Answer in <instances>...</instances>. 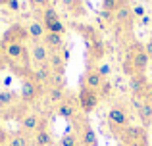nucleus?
<instances>
[{
    "instance_id": "nucleus-20",
    "label": "nucleus",
    "mask_w": 152,
    "mask_h": 146,
    "mask_svg": "<svg viewBox=\"0 0 152 146\" xmlns=\"http://www.w3.org/2000/svg\"><path fill=\"white\" fill-rule=\"evenodd\" d=\"M31 77L37 83H41L42 86H48L52 77H54V73H52L48 64H41V65H33V75H31Z\"/></svg>"
},
{
    "instance_id": "nucleus-18",
    "label": "nucleus",
    "mask_w": 152,
    "mask_h": 146,
    "mask_svg": "<svg viewBox=\"0 0 152 146\" xmlns=\"http://www.w3.org/2000/svg\"><path fill=\"white\" fill-rule=\"evenodd\" d=\"M29 52H31V64L35 62V65H41V64H46V62H48L50 50L46 48L42 42H31Z\"/></svg>"
},
{
    "instance_id": "nucleus-25",
    "label": "nucleus",
    "mask_w": 152,
    "mask_h": 146,
    "mask_svg": "<svg viewBox=\"0 0 152 146\" xmlns=\"http://www.w3.org/2000/svg\"><path fill=\"white\" fill-rule=\"evenodd\" d=\"M27 31H29V41L31 42H42V38L46 35V31H45L41 21H31L27 25Z\"/></svg>"
},
{
    "instance_id": "nucleus-28",
    "label": "nucleus",
    "mask_w": 152,
    "mask_h": 146,
    "mask_svg": "<svg viewBox=\"0 0 152 146\" xmlns=\"http://www.w3.org/2000/svg\"><path fill=\"white\" fill-rule=\"evenodd\" d=\"M10 73L14 75V77H18V79H27V77H31L33 75V68H25V65H19V64H15V62H12L10 60Z\"/></svg>"
},
{
    "instance_id": "nucleus-2",
    "label": "nucleus",
    "mask_w": 152,
    "mask_h": 146,
    "mask_svg": "<svg viewBox=\"0 0 152 146\" xmlns=\"http://www.w3.org/2000/svg\"><path fill=\"white\" fill-rule=\"evenodd\" d=\"M150 64V58L145 50V44L139 41H133L125 46V58L121 62V71L127 77H133L135 73H145Z\"/></svg>"
},
{
    "instance_id": "nucleus-43",
    "label": "nucleus",
    "mask_w": 152,
    "mask_h": 146,
    "mask_svg": "<svg viewBox=\"0 0 152 146\" xmlns=\"http://www.w3.org/2000/svg\"><path fill=\"white\" fill-rule=\"evenodd\" d=\"M6 146H8V144H6Z\"/></svg>"
},
{
    "instance_id": "nucleus-11",
    "label": "nucleus",
    "mask_w": 152,
    "mask_h": 146,
    "mask_svg": "<svg viewBox=\"0 0 152 146\" xmlns=\"http://www.w3.org/2000/svg\"><path fill=\"white\" fill-rule=\"evenodd\" d=\"M131 106L135 108L137 117L141 119V127L148 129L152 125V106L145 100V98H133V100H131Z\"/></svg>"
},
{
    "instance_id": "nucleus-16",
    "label": "nucleus",
    "mask_w": 152,
    "mask_h": 146,
    "mask_svg": "<svg viewBox=\"0 0 152 146\" xmlns=\"http://www.w3.org/2000/svg\"><path fill=\"white\" fill-rule=\"evenodd\" d=\"M29 108H31L29 104H25V102L19 100L18 104H14L12 108L2 110V121H21L23 117L31 112Z\"/></svg>"
},
{
    "instance_id": "nucleus-3",
    "label": "nucleus",
    "mask_w": 152,
    "mask_h": 146,
    "mask_svg": "<svg viewBox=\"0 0 152 146\" xmlns=\"http://www.w3.org/2000/svg\"><path fill=\"white\" fill-rule=\"evenodd\" d=\"M46 86H42L41 83H37L33 77H27L21 81V89H19V100L25 102V104L33 106L37 104L41 98H45Z\"/></svg>"
},
{
    "instance_id": "nucleus-5",
    "label": "nucleus",
    "mask_w": 152,
    "mask_h": 146,
    "mask_svg": "<svg viewBox=\"0 0 152 146\" xmlns=\"http://www.w3.org/2000/svg\"><path fill=\"white\" fill-rule=\"evenodd\" d=\"M118 140L119 146H150L148 131L145 127H137V125H131L129 129H125Z\"/></svg>"
},
{
    "instance_id": "nucleus-23",
    "label": "nucleus",
    "mask_w": 152,
    "mask_h": 146,
    "mask_svg": "<svg viewBox=\"0 0 152 146\" xmlns=\"http://www.w3.org/2000/svg\"><path fill=\"white\" fill-rule=\"evenodd\" d=\"M62 8L71 14L73 17H79V15H85V2L83 0H60Z\"/></svg>"
},
{
    "instance_id": "nucleus-31",
    "label": "nucleus",
    "mask_w": 152,
    "mask_h": 146,
    "mask_svg": "<svg viewBox=\"0 0 152 146\" xmlns=\"http://www.w3.org/2000/svg\"><path fill=\"white\" fill-rule=\"evenodd\" d=\"M27 2H29V6H31V10L33 12H42L45 10V8H48V6H52L50 4V0H27Z\"/></svg>"
},
{
    "instance_id": "nucleus-39",
    "label": "nucleus",
    "mask_w": 152,
    "mask_h": 146,
    "mask_svg": "<svg viewBox=\"0 0 152 146\" xmlns=\"http://www.w3.org/2000/svg\"><path fill=\"white\" fill-rule=\"evenodd\" d=\"M145 100H146V102H148V104L152 106V83H150L148 90H146V94H145Z\"/></svg>"
},
{
    "instance_id": "nucleus-41",
    "label": "nucleus",
    "mask_w": 152,
    "mask_h": 146,
    "mask_svg": "<svg viewBox=\"0 0 152 146\" xmlns=\"http://www.w3.org/2000/svg\"><path fill=\"white\" fill-rule=\"evenodd\" d=\"M8 2H10V0H0V6H6Z\"/></svg>"
},
{
    "instance_id": "nucleus-38",
    "label": "nucleus",
    "mask_w": 152,
    "mask_h": 146,
    "mask_svg": "<svg viewBox=\"0 0 152 146\" xmlns=\"http://www.w3.org/2000/svg\"><path fill=\"white\" fill-rule=\"evenodd\" d=\"M145 50H146V54H148V58L152 60V37L145 42Z\"/></svg>"
},
{
    "instance_id": "nucleus-32",
    "label": "nucleus",
    "mask_w": 152,
    "mask_h": 146,
    "mask_svg": "<svg viewBox=\"0 0 152 146\" xmlns=\"http://www.w3.org/2000/svg\"><path fill=\"white\" fill-rule=\"evenodd\" d=\"M48 86H54V89H66V86H67V79H66V75H54ZM48 86H46V89H48Z\"/></svg>"
},
{
    "instance_id": "nucleus-9",
    "label": "nucleus",
    "mask_w": 152,
    "mask_h": 146,
    "mask_svg": "<svg viewBox=\"0 0 152 146\" xmlns=\"http://www.w3.org/2000/svg\"><path fill=\"white\" fill-rule=\"evenodd\" d=\"M114 25L118 27L119 31H123V33H133L135 15H133V10H131L129 4L121 6V8H119V10L114 14Z\"/></svg>"
},
{
    "instance_id": "nucleus-19",
    "label": "nucleus",
    "mask_w": 152,
    "mask_h": 146,
    "mask_svg": "<svg viewBox=\"0 0 152 146\" xmlns=\"http://www.w3.org/2000/svg\"><path fill=\"white\" fill-rule=\"evenodd\" d=\"M66 98H67L66 89H54V86H48L46 92H45V104L50 106V108H58Z\"/></svg>"
},
{
    "instance_id": "nucleus-15",
    "label": "nucleus",
    "mask_w": 152,
    "mask_h": 146,
    "mask_svg": "<svg viewBox=\"0 0 152 146\" xmlns=\"http://www.w3.org/2000/svg\"><path fill=\"white\" fill-rule=\"evenodd\" d=\"M71 29H73L75 33L81 35V37L85 38V42H94V41H100V38H102L100 31H98L94 25H91V23L73 21V23H71Z\"/></svg>"
},
{
    "instance_id": "nucleus-17",
    "label": "nucleus",
    "mask_w": 152,
    "mask_h": 146,
    "mask_svg": "<svg viewBox=\"0 0 152 146\" xmlns=\"http://www.w3.org/2000/svg\"><path fill=\"white\" fill-rule=\"evenodd\" d=\"M58 115L62 117V119H67V121H71L75 115H77V112H79V104H77V96H67L66 100L62 102V104L58 106Z\"/></svg>"
},
{
    "instance_id": "nucleus-1",
    "label": "nucleus",
    "mask_w": 152,
    "mask_h": 146,
    "mask_svg": "<svg viewBox=\"0 0 152 146\" xmlns=\"http://www.w3.org/2000/svg\"><path fill=\"white\" fill-rule=\"evenodd\" d=\"M106 123H108V129H110L112 135H114L115 139H119L121 133L133 125L131 104H127V102H123V100L112 102L106 110Z\"/></svg>"
},
{
    "instance_id": "nucleus-26",
    "label": "nucleus",
    "mask_w": 152,
    "mask_h": 146,
    "mask_svg": "<svg viewBox=\"0 0 152 146\" xmlns=\"http://www.w3.org/2000/svg\"><path fill=\"white\" fill-rule=\"evenodd\" d=\"M19 102V92L15 90H0V110H8Z\"/></svg>"
},
{
    "instance_id": "nucleus-4",
    "label": "nucleus",
    "mask_w": 152,
    "mask_h": 146,
    "mask_svg": "<svg viewBox=\"0 0 152 146\" xmlns=\"http://www.w3.org/2000/svg\"><path fill=\"white\" fill-rule=\"evenodd\" d=\"M77 104H79V112L83 113V115H89V113H93L94 110L98 108V104H100V96H98L96 90L89 89V86H79L77 90Z\"/></svg>"
},
{
    "instance_id": "nucleus-36",
    "label": "nucleus",
    "mask_w": 152,
    "mask_h": 146,
    "mask_svg": "<svg viewBox=\"0 0 152 146\" xmlns=\"http://www.w3.org/2000/svg\"><path fill=\"white\" fill-rule=\"evenodd\" d=\"M8 137H10V133L0 125V146H6L8 144Z\"/></svg>"
},
{
    "instance_id": "nucleus-10",
    "label": "nucleus",
    "mask_w": 152,
    "mask_h": 146,
    "mask_svg": "<svg viewBox=\"0 0 152 146\" xmlns=\"http://www.w3.org/2000/svg\"><path fill=\"white\" fill-rule=\"evenodd\" d=\"M6 52L12 62H15L19 65H25V68H33L31 65V52L27 44H8Z\"/></svg>"
},
{
    "instance_id": "nucleus-13",
    "label": "nucleus",
    "mask_w": 152,
    "mask_h": 146,
    "mask_svg": "<svg viewBox=\"0 0 152 146\" xmlns=\"http://www.w3.org/2000/svg\"><path fill=\"white\" fill-rule=\"evenodd\" d=\"M148 86H150V81L146 79L145 73H135L133 77H129V90L133 98H145Z\"/></svg>"
},
{
    "instance_id": "nucleus-29",
    "label": "nucleus",
    "mask_w": 152,
    "mask_h": 146,
    "mask_svg": "<svg viewBox=\"0 0 152 146\" xmlns=\"http://www.w3.org/2000/svg\"><path fill=\"white\" fill-rule=\"evenodd\" d=\"M58 146H79V137L75 131H67L62 135V139H60Z\"/></svg>"
},
{
    "instance_id": "nucleus-40",
    "label": "nucleus",
    "mask_w": 152,
    "mask_h": 146,
    "mask_svg": "<svg viewBox=\"0 0 152 146\" xmlns=\"http://www.w3.org/2000/svg\"><path fill=\"white\" fill-rule=\"evenodd\" d=\"M141 23H142V25H148V23H152V19H150V17H146V15H145V17L141 19Z\"/></svg>"
},
{
    "instance_id": "nucleus-12",
    "label": "nucleus",
    "mask_w": 152,
    "mask_h": 146,
    "mask_svg": "<svg viewBox=\"0 0 152 146\" xmlns=\"http://www.w3.org/2000/svg\"><path fill=\"white\" fill-rule=\"evenodd\" d=\"M106 52H108V46L102 38L94 42H87V65H94L98 62H102Z\"/></svg>"
},
{
    "instance_id": "nucleus-34",
    "label": "nucleus",
    "mask_w": 152,
    "mask_h": 146,
    "mask_svg": "<svg viewBox=\"0 0 152 146\" xmlns=\"http://www.w3.org/2000/svg\"><path fill=\"white\" fill-rule=\"evenodd\" d=\"M131 10H133L135 19H142L146 15V8L142 6V4H133V6H131Z\"/></svg>"
},
{
    "instance_id": "nucleus-37",
    "label": "nucleus",
    "mask_w": 152,
    "mask_h": 146,
    "mask_svg": "<svg viewBox=\"0 0 152 146\" xmlns=\"http://www.w3.org/2000/svg\"><path fill=\"white\" fill-rule=\"evenodd\" d=\"M6 6H8V10H10V12H19L21 4H19V0H10V2H8Z\"/></svg>"
},
{
    "instance_id": "nucleus-24",
    "label": "nucleus",
    "mask_w": 152,
    "mask_h": 146,
    "mask_svg": "<svg viewBox=\"0 0 152 146\" xmlns=\"http://www.w3.org/2000/svg\"><path fill=\"white\" fill-rule=\"evenodd\" d=\"M33 144V135H27L23 131L10 133L8 137V146H31Z\"/></svg>"
},
{
    "instance_id": "nucleus-30",
    "label": "nucleus",
    "mask_w": 152,
    "mask_h": 146,
    "mask_svg": "<svg viewBox=\"0 0 152 146\" xmlns=\"http://www.w3.org/2000/svg\"><path fill=\"white\" fill-rule=\"evenodd\" d=\"M127 0H102V10L110 12V14H115L121 6H125Z\"/></svg>"
},
{
    "instance_id": "nucleus-22",
    "label": "nucleus",
    "mask_w": 152,
    "mask_h": 146,
    "mask_svg": "<svg viewBox=\"0 0 152 146\" xmlns=\"http://www.w3.org/2000/svg\"><path fill=\"white\" fill-rule=\"evenodd\" d=\"M42 44L50 50V52H62L66 48V41H64L62 35H56V33H46L45 38H42Z\"/></svg>"
},
{
    "instance_id": "nucleus-42",
    "label": "nucleus",
    "mask_w": 152,
    "mask_h": 146,
    "mask_svg": "<svg viewBox=\"0 0 152 146\" xmlns=\"http://www.w3.org/2000/svg\"><path fill=\"white\" fill-rule=\"evenodd\" d=\"M0 121H2V110H0Z\"/></svg>"
},
{
    "instance_id": "nucleus-6",
    "label": "nucleus",
    "mask_w": 152,
    "mask_h": 146,
    "mask_svg": "<svg viewBox=\"0 0 152 146\" xmlns=\"http://www.w3.org/2000/svg\"><path fill=\"white\" fill-rule=\"evenodd\" d=\"M39 17H41V23H42L46 33H56V35H62L64 37V33H66V23L60 19V14L52 6L45 8L42 12H39Z\"/></svg>"
},
{
    "instance_id": "nucleus-35",
    "label": "nucleus",
    "mask_w": 152,
    "mask_h": 146,
    "mask_svg": "<svg viewBox=\"0 0 152 146\" xmlns=\"http://www.w3.org/2000/svg\"><path fill=\"white\" fill-rule=\"evenodd\" d=\"M96 69H98V73H100L104 79H108V77L112 75V68H110L108 64H98V65H96Z\"/></svg>"
},
{
    "instance_id": "nucleus-21",
    "label": "nucleus",
    "mask_w": 152,
    "mask_h": 146,
    "mask_svg": "<svg viewBox=\"0 0 152 146\" xmlns=\"http://www.w3.org/2000/svg\"><path fill=\"white\" fill-rule=\"evenodd\" d=\"M46 64L50 65L52 73L54 75H66V65L67 62L64 60V54L62 52H50L48 54V62Z\"/></svg>"
},
{
    "instance_id": "nucleus-8",
    "label": "nucleus",
    "mask_w": 152,
    "mask_h": 146,
    "mask_svg": "<svg viewBox=\"0 0 152 146\" xmlns=\"http://www.w3.org/2000/svg\"><path fill=\"white\" fill-rule=\"evenodd\" d=\"M0 38H2L6 44H27V41H29V31H27V27L21 25V23H14V25H10L4 31Z\"/></svg>"
},
{
    "instance_id": "nucleus-27",
    "label": "nucleus",
    "mask_w": 152,
    "mask_h": 146,
    "mask_svg": "<svg viewBox=\"0 0 152 146\" xmlns=\"http://www.w3.org/2000/svg\"><path fill=\"white\" fill-rule=\"evenodd\" d=\"M33 146H54V137L48 129H42V131L35 133L33 135Z\"/></svg>"
},
{
    "instance_id": "nucleus-14",
    "label": "nucleus",
    "mask_w": 152,
    "mask_h": 146,
    "mask_svg": "<svg viewBox=\"0 0 152 146\" xmlns=\"http://www.w3.org/2000/svg\"><path fill=\"white\" fill-rule=\"evenodd\" d=\"M104 81H106V79L98 73L96 65H87L85 73H83V79H81V85L83 86H89V89H93V90H96V92H98V89L104 85Z\"/></svg>"
},
{
    "instance_id": "nucleus-7",
    "label": "nucleus",
    "mask_w": 152,
    "mask_h": 146,
    "mask_svg": "<svg viewBox=\"0 0 152 146\" xmlns=\"http://www.w3.org/2000/svg\"><path fill=\"white\" fill-rule=\"evenodd\" d=\"M46 125H48V119H46L42 113L33 112V110H31V112L27 113V115L23 117L21 121H19V127H21V131L27 133V135H35V133L42 131V129H48Z\"/></svg>"
},
{
    "instance_id": "nucleus-33",
    "label": "nucleus",
    "mask_w": 152,
    "mask_h": 146,
    "mask_svg": "<svg viewBox=\"0 0 152 146\" xmlns=\"http://www.w3.org/2000/svg\"><path fill=\"white\" fill-rule=\"evenodd\" d=\"M110 94H112V83H110V79H106L104 85L98 89V96H100V100H102V98H108Z\"/></svg>"
}]
</instances>
